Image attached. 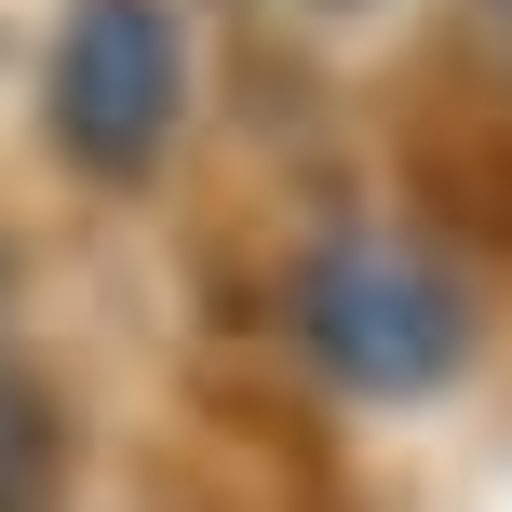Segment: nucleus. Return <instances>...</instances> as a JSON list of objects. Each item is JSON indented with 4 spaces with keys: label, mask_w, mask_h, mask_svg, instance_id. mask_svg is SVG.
<instances>
[{
    "label": "nucleus",
    "mask_w": 512,
    "mask_h": 512,
    "mask_svg": "<svg viewBox=\"0 0 512 512\" xmlns=\"http://www.w3.org/2000/svg\"><path fill=\"white\" fill-rule=\"evenodd\" d=\"M283 324H297V351L324 364L337 391H364V405H432L472 364L486 310H472V283L418 230H324L297 256V283H283Z\"/></svg>",
    "instance_id": "nucleus-1"
},
{
    "label": "nucleus",
    "mask_w": 512,
    "mask_h": 512,
    "mask_svg": "<svg viewBox=\"0 0 512 512\" xmlns=\"http://www.w3.org/2000/svg\"><path fill=\"white\" fill-rule=\"evenodd\" d=\"M41 135L68 176L135 189L189 135V14L176 0H68L41 54Z\"/></svg>",
    "instance_id": "nucleus-2"
},
{
    "label": "nucleus",
    "mask_w": 512,
    "mask_h": 512,
    "mask_svg": "<svg viewBox=\"0 0 512 512\" xmlns=\"http://www.w3.org/2000/svg\"><path fill=\"white\" fill-rule=\"evenodd\" d=\"M68 472H81V432L54 405V378L0 364V512H68Z\"/></svg>",
    "instance_id": "nucleus-3"
},
{
    "label": "nucleus",
    "mask_w": 512,
    "mask_h": 512,
    "mask_svg": "<svg viewBox=\"0 0 512 512\" xmlns=\"http://www.w3.org/2000/svg\"><path fill=\"white\" fill-rule=\"evenodd\" d=\"M486 41H499V68H512V0H486Z\"/></svg>",
    "instance_id": "nucleus-4"
}]
</instances>
